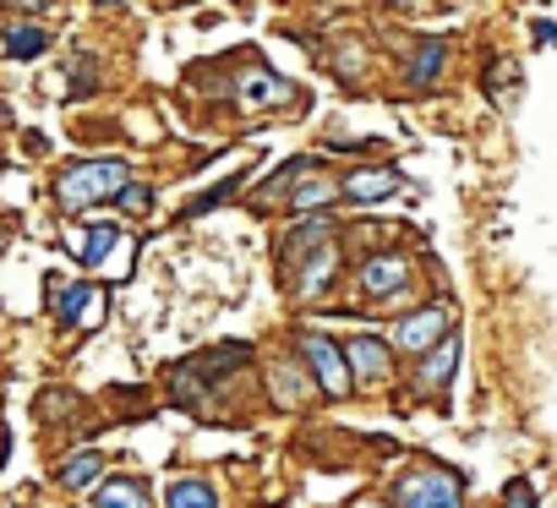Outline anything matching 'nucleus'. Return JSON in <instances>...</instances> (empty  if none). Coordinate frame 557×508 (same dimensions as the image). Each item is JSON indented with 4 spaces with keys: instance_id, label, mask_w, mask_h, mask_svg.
Here are the masks:
<instances>
[{
    "instance_id": "nucleus-22",
    "label": "nucleus",
    "mask_w": 557,
    "mask_h": 508,
    "mask_svg": "<svg viewBox=\"0 0 557 508\" xmlns=\"http://www.w3.org/2000/svg\"><path fill=\"white\" fill-rule=\"evenodd\" d=\"M99 7H110V0H99Z\"/></svg>"
},
{
    "instance_id": "nucleus-1",
    "label": "nucleus",
    "mask_w": 557,
    "mask_h": 508,
    "mask_svg": "<svg viewBox=\"0 0 557 508\" xmlns=\"http://www.w3.org/2000/svg\"><path fill=\"white\" fill-rule=\"evenodd\" d=\"M126 175H132V170H126L121 159H94V164H77V170L61 181V202H66V208H88V202L121 197Z\"/></svg>"
},
{
    "instance_id": "nucleus-9",
    "label": "nucleus",
    "mask_w": 557,
    "mask_h": 508,
    "mask_svg": "<svg viewBox=\"0 0 557 508\" xmlns=\"http://www.w3.org/2000/svg\"><path fill=\"white\" fill-rule=\"evenodd\" d=\"M394 186H399V175H394V170H361V175H350V181H345L350 202H377V197H388Z\"/></svg>"
},
{
    "instance_id": "nucleus-8",
    "label": "nucleus",
    "mask_w": 557,
    "mask_h": 508,
    "mask_svg": "<svg viewBox=\"0 0 557 508\" xmlns=\"http://www.w3.org/2000/svg\"><path fill=\"white\" fill-rule=\"evenodd\" d=\"M410 274H405V263L399 258H372L367 269H361V290L367 296H388V290H399Z\"/></svg>"
},
{
    "instance_id": "nucleus-12",
    "label": "nucleus",
    "mask_w": 557,
    "mask_h": 508,
    "mask_svg": "<svg viewBox=\"0 0 557 508\" xmlns=\"http://www.w3.org/2000/svg\"><path fill=\"white\" fill-rule=\"evenodd\" d=\"M99 508H148V497L137 481H110V486H99Z\"/></svg>"
},
{
    "instance_id": "nucleus-5",
    "label": "nucleus",
    "mask_w": 557,
    "mask_h": 508,
    "mask_svg": "<svg viewBox=\"0 0 557 508\" xmlns=\"http://www.w3.org/2000/svg\"><path fill=\"white\" fill-rule=\"evenodd\" d=\"M55 296V312L66 318V323H99V312H104V296L99 290H88V285H77V290H50Z\"/></svg>"
},
{
    "instance_id": "nucleus-13",
    "label": "nucleus",
    "mask_w": 557,
    "mask_h": 508,
    "mask_svg": "<svg viewBox=\"0 0 557 508\" xmlns=\"http://www.w3.org/2000/svg\"><path fill=\"white\" fill-rule=\"evenodd\" d=\"M334 263H339V251H334V246L323 240V251H318V258H312V274L301 280V290H307V296H318V290H323V285L334 280Z\"/></svg>"
},
{
    "instance_id": "nucleus-14",
    "label": "nucleus",
    "mask_w": 557,
    "mask_h": 508,
    "mask_svg": "<svg viewBox=\"0 0 557 508\" xmlns=\"http://www.w3.org/2000/svg\"><path fill=\"white\" fill-rule=\"evenodd\" d=\"M285 94H290V88L278 83V77H268V72H251V77H246V99H251V104H262V99H268V104H278Z\"/></svg>"
},
{
    "instance_id": "nucleus-21",
    "label": "nucleus",
    "mask_w": 557,
    "mask_h": 508,
    "mask_svg": "<svg viewBox=\"0 0 557 508\" xmlns=\"http://www.w3.org/2000/svg\"><path fill=\"white\" fill-rule=\"evenodd\" d=\"M0 126H7V104H0Z\"/></svg>"
},
{
    "instance_id": "nucleus-7",
    "label": "nucleus",
    "mask_w": 557,
    "mask_h": 508,
    "mask_svg": "<svg viewBox=\"0 0 557 508\" xmlns=\"http://www.w3.org/2000/svg\"><path fill=\"white\" fill-rule=\"evenodd\" d=\"M115 240H121V230H115V224H94L88 235H66V246H72V258H77V263H88V269H94V263L104 258V251H110Z\"/></svg>"
},
{
    "instance_id": "nucleus-18",
    "label": "nucleus",
    "mask_w": 557,
    "mask_h": 508,
    "mask_svg": "<svg viewBox=\"0 0 557 508\" xmlns=\"http://www.w3.org/2000/svg\"><path fill=\"white\" fill-rule=\"evenodd\" d=\"M497 508H535V486L530 481H508V492H503Z\"/></svg>"
},
{
    "instance_id": "nucleus-20",
    "label": "nucleus",
    "mask_w": 557,
    "mask_h": 508,
    "mask_svg": "<svg viewBox=\"0 0 557 508\" xmlns=\"http://www.w3.org/2000/svg\"><path fill=\"white\" fill-rule=\"evenodd\" d=\"M153 197H148V186H121V208H132V213H143Z\"/></svg>"
},
{
    "instance_id": "nucleus-19",
    "label": "nucleus",
    "mask_w": 557,
    "mask_h": 508,
    "mask_svg": "<svg viewBox=\"0 0 557 508\" xmlns=\"http://www.w3.org/2000/svg\"><path fill=\"white\" fill-rule=\"evenodd\" d=\"M329 197H334V186H329V181H312V186H301V191H296V202H301V208H307V202H329Z\"/></svg>"
},
{
    "instance_id": "nucleus-4",
    "label": "nucleus",
    "mask_w": 557,
    "mask_h": 508,
    "mask_svg": "<svg viewBox=\"0 0 557 508\" xmlns=\"http://www.w3.org/2000/svg\"><path fill=\"white\" fill-rule=\"evenodd\" d=\"M448 318H454L448 307H426V312H416V318H410V323H399V334H394V339H399V350H432V345H437V334L448 329Z\"/></svg>"
},
{
    "instance_id": "nucleus-6",
    "label": "nucleus",
    "mask_w": 557,
    "mask_h": 508,
    "mask_svg": "<svg viewBox=\"0 0 557 508\" xmlns=\"http://www.w3.org/2000/svg\"><path fill=\"white\" fill-rule=\"evenodd\" d=\"M345 356H350V372H356L361 383H377V377L388 372V345H383V339H367V334H361V339H350Z\"/></svg>"
},
{
    "instance_id": "nucleus-11",
    "label": "nucleus",
    "mask_w": 557,
    "mask_h": 508,
    "mask_svg": "<svg viewBox=\"0 0 557 508\" xmlns=\"http://www.w3.org/2000/svg\"><path fill=\"white\" fill-rule=\"evenodd\" d=\"M164 508H219V497L202 486V481H175L164 492Z\"/></svg>"
},
{
    "instance_id": "nucleus-10",
    "label": "nucleus",
    "mask_w": 557,
    "mask_h": 508,
    "mask_svg": "<svg viewBox=\"0 0 557 508\" xmlns=\"http://www.w3.org/2000/svg\"><path fill=\"white\" fill-rule=\"evenodd\" d=\"M454 361H459V345H454V339H448L443 350L432 345V356H426V367H421V388H443L448 372H454Z\"/></svg>"
},
{
    "instance_id": "nucleus-3",
    "label": "nucleus",
    "mask_w": 557,
    "mask_h": 508,
    "mask_svg": "<svg viewBox=\"0 0 557 508\" xmlns=\"http://www.w3.org/2000/svg\"><path fill=\"white\" fill-rule=\"evenodd\" d=\"M307 361H312V372H318V383L329 388V394H345L350 388V367H345V350L339 345H329L323 334H307Z\"/></svg>"
},
{
    "instance_id": "nucleus-16",
    "label": "nucleus",
    "mask_w": 557,
    "mask_h": 508,
    "mask_svg": "<svg viewBox=\"0 0 557 508\" xmlns=\"http://www.w3.org/2000/svg\"><path fill=\"white\" fill-rule=\"evenodd\" d=\"M99 454H77V459H66V470H61V481L66 486H88V481H99Z\"/></svg>"
},
{
    "instance_id": "nucleus-2",
    "label": "nucleus",
    "mask_w": 557,
    "mask_h": 508,
    "mask_svg": "<svg viewBox=\"0 0 557 508\" xmlns=\"http://www.w3.org/2000/svg\"><path fill=\"white\" fill-rule=\"evenodd\" d=\"M399 508H465V492L448 470H421V475H405L399 481Z\"/></svg>"
},
{
    "instance_id": "nucleus-17",
    "label": "nucleus",
    "mask_w": 557,
    "mask_h": 508,
    "mask_svg": "<svg viewBox=\"0 0 557 508\" xmlns=\"http://www.w3.org/2000/svg\"><path fill=\"white\" fill-rule=\"evenodd\" d=\"M437 66H443V45H421V61H416L410 83H416V88H426V83L437 77Z\"/></svg>"
},
{
    "instance_id": "nucleus-15",
    "label": "nucleus",
    "mask_w": 557,
    "mask_h": 508,
    "mask_svg": "<svg viewBox=\"0 0 557 508\" xmlns=\"http://www.w3.org/2000/svg\"><path fill=\"white\" fill-rule=\"evenodd\" d=\"M39 50H45V28H12V34H7V55L28 61V55H39Z\"/></svg>"
}]
</instances>
